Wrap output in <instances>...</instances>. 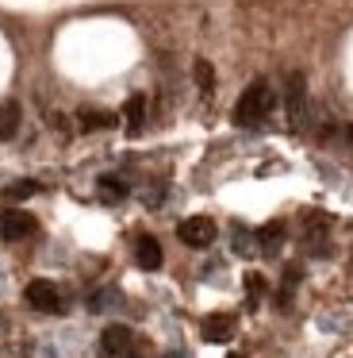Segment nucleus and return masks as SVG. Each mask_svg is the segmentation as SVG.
Wrapping results in <instances>:
<instances>
[{"instance_id": "f257e3e1", "label": "nucleus", "mask_w": 353, "mask_h": 358, "mask_svg": "<svg viewBox=\"0 0 353 358\" xmlns=\"http://www.w3.org/2000/svg\"><path fill=\"white\" fill-rule=\"evenodd\" d=\"M273 104H276V96H273V89H269V81H250L246 85V93L238 96V104H234V124L238 127H257L261 120L273 112Z\"/></svg>"}, {"instance_id": "f03ea898", "label": "nucleus", "mask_w": 353, "mask_h": 358, "mask_svg": "<svg viewBox=\"0 0 353 358\" xmlns=\"http://www.w3.org/2000/svg\"><path fill=\"white\" fill-rule=\"evenodd\" d=\"M284 108H288V124L292 127H303L307 116V78L299 70H292L284 78Z\"/></svg>"}, {"instance_id": "7ed1b4c3", "label": "nucleus", "mask_w": 353, "mask_h": 358, "mask_svg": "<svg viewBox=\"0 0 353 358\" xmlns=\"http://www.w3.org/2000/svg\"><path fill=\"white\" fill-rule=\"evenodd\" d=\"M23 301H27L35 312H46V316L61 312V293H58V285H54V281H46V278L31 281V285L23 289Z\"/></svg>"}, {"instance_id": "20e7f679", "label": "nucleus", "mask_w": 353, "mask_h": 358, "mask_svg": "<svg viewBox=\"0 0 353 358\" xmlns=\"http://www.w3.org/2000/svg\"><path fill=\"white\" fill-rule=\"evenodd\" d=\"M176 235H181L184 247H211V243H215V220H207V216H188V220H181Z\"/></svg>"}, {"instance_id": "39448f33", "label": "nucleus", "mask_w": 353, "mask_h": 358, "mask_svg": "<svg viewBox=\"0 0 353 358\" xmlns=\"http://www.w3.org/2000/svg\"><path fill=\"white\" fill-rule=\"evenodd\" d=\"M130 350V327L127 324H107L100 331V358H123Z\"/></svg>"}, {"instance_id": "423d86ee", "label": "nucleus", "mask_w": 353, "mask_h": 358, "mask_svg": "<svg viewBox=\"0 0 353 358\" xmlns=\"http://www.w3.org/2000/svg\"><path fill=\"white\" fill-rule=\"evenodd\" d=\"M31 231H35V216H31V212H23V208H12V212H4V216H0V235H4L8 243H15V239H27Z\"/></svg>"}, {"instance_id": "0eeeda50", "label": "nucleus", "mask_w": 353, "mask_h": 358, "mask_svg": "<svg viewBox=\"0 0 353 358\" xmlns=\"http://www.w3.org/2000/svg\"><path fill=\"white\" fill-rule=\"evenodd\" d=\"M135 262L142 266V270H158L161 266V243L153 239V235H138L135 239Z\"/></svg>"}, {"instance_id": "6e6552de", "label": "nucleus", "mask_w": 353, "mask_h": 358, "mask_svg": "<svg viewBox=\"0 0 353 358\" xmlns=\"http://www.w3.org/2000/svg\"><path fill=\"white\" fill-rule=\"evenodd\" d=\"M200 331H204L207 343H227L230 335H234V316H227V312H219V316H207Z\"/></svg>"}, {"instance_id": "1a4fd4ad", "label": "nucleus", "mask_w": 353, "mask_h": 358, "mask_svg": "<svg viewBox=\"0 0 353 358\" xmlns=\"http://www.w3.org/2000/svg\"><path fill=\"white\" fill-rule=\"evenodd\" d=\"M280 247H284V224H280V220H273V224H265L257 231V250H261V255H276Z\"/></svg>"}, {"instance_id": "9d476101", "label": "nucleus", "mask_w": 353, "mask_h": 358, "mask_svg": "<svg viewBox=\"0 0 353 358\" xmlns=\"http://www.w3.org/2000/svg\"><path fill=\"white\" fill-rule=\"evenodd\" d=\"M77 124H81V131H107V127H115V116L112 112H100V108H81L77 112Z\"/></svg>"}, {"instance_id": "9b49d317", "label": "nucleus", "mask_w": 353, "mask_h": 358, "mask_svg": "<svg viewBox=\"0 0 353 358\" xmlns=\"http://www.w3.org/2000/svg\"><path fill=\"white\" fill-rule=\"evenodd\" d=\"M123 120H127V131L130 135L142 131V124H146V96L142 93H135L127 104H123Z\"/></svg>"}, {"instance_id": "f8f14e48", "label": "nucleus", "mask_w": 353, "mask_h": 358, "mask_svg": "<svg viewBox=\"0 0 353 358\" xmlns=\"http://www.w3.org/2000/svg\"><path fill=\"white\" fill-rule=\"evenodd\" d=\"M20 120H23V112H20V104H15V101H4V104H0V139H15V131H20Z\"/></svg>"}, {"instance_id": "ddd939ff", "label": "nucleus", "mask_w": 353, "mask_h": 358, "mask_svg": "<svg viewBox=\"0 0 353 358\" xmlns=\"http://www.w3.org/2000/svg\"><path fill=\"white\" fill-rule=\"evenodd\" d=\"M192 78H196V85L204 96L215 93V66L207 62V58H196V62H192Z\"/></svg>"}, {"instance_id": "4468645a", "label": "nucleus", "mask_w": 353, "mask_h": 358, "mask_svg": "<svg viewBox=\"0 0 353 358\" xmlns=\"http://www.w3.org/2000/svg\"><path fill=\"white\" fill-rule=\"evenodd\" d=\"M38 193V181L23 178V181H12V185L4 189V201H27V196Z\"/></svg>"}, {"instance_id": "2eb2a0df", "label": "nucleus", "mask_w": 353, "mask_h": 358, "mask_svg": "<svg viewBox=\"0 0 353 358\" xmlns=\"http://www.w3.org/2000/svg\"><path fill=\"white\" fill-rule=\"evenodd\" d=\"M100 196H104V201H123V196H127V185H123L119 178H100Z\"/></svg>"}, {"instance_id": "dca6fc26", "label": "nucleus", "mask_w": 353, "mask_h": 358, "mask_svg": "<svg viewBox=\"0 0 353 358\" xmlns=\"http://www.w3.org/2000/svg\"><path fill=\"white\" fill-rule=\"evenodd\" d=\"M265 289H269V281H265V278H261V273H257V270H250V273H246V293H250V296H253V301H257V296H261V293H265Z\"/></svg>"}, {"instance_id": "f3484780", "label": "nucleus", "mask_w": 353, "mask_h": 358, "mask_svg": "<svg viewBox=\"0 0 353 358\" xmlns=\"http://www.w3.org/2000/svg\"><path fill=\"white\" fill-rule=\"evenodd\" d=\"M345 139H350V147H353V124H350V127H345Z\"/></svg>"}, {"instance_id": "a211bd4d", "label": "nucleus", "mask_w": 353, "mask_h": 358, "mask_svg": "<svg viewBox=\"0 0 353 358\" xmlns=\"http://www.w3.org/2000/svg\"><path fill=\"white\" fill-rule=\"evenodd\" d=\"M123 358H138V355H130V350H127V355H123Z\"/></svg>"}, {"instance_id": "6ab92c4d", "label": "nucleus", "mask_w": 353, "mask_h": 358, "mask_svg": "<svg viewBox=\"0 0 353 358\" xmlns=\"http://www.w3.org/2000/svg\"><path fill=\"white\" fill-rule=\"evenodd\" d=\"M227 358H246V355H227Z\"/></svg>"}]
</instances>
